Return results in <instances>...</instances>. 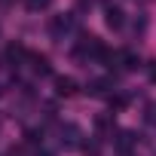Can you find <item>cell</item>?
I'll list each match as a JSON object with an SVG mask.
<instances>
[{"mask_svg":"<svg viewBox=\"0 0 156 156\" xmlns=\"http://www.w3.org/2000/svg\"><path fill=\"white\" fill-rule=\"evenodd\" d=\"M138 144V138L132 135V132H116V138H113V147L122 153V156H129V150Z\"/></svg>","mask_w":156,"mask_h":156,"instance_id":"3","label":"cell"},{"mask_svg":"<svg viewBox=\"0 0 156 156\" xmlns=\"http://www.w3.org/2000/svg\"><path fill=\"white\" fill-rule=\"evenodd\" d=\"M110 126H113V119H110V116H98V119H95V129H98V132H107Z\"/></svg>","mask_w":156,"mask_h":156,"instance_id":"11","label":"cell"},{"mask_svg":"<svg viewBox=\"0 0 156 156\" xmlns=\"http://www.w3.org/2000/svg\"><path fill=\"white\" fill-rule=\"evenodd\" d=\"M73 12H61V16H52L49 19V34L55 37V40H64L70 31H73Z\"/></svg>","mask_w":156,"mask_h":156,"instance_id":"1","label":"cell"},{"mask_svg":"<svg viewBox=\"0 0 156 156\" xmlns=\"http://www.w3.org/2000/svg\"><path fill=\"white\" fill-rule=\"evenodd\" d=\"M55 92L67 98V95H73V92H76V83L70 80V76H55Z\"/></svg>","mask_w":156,"mask_h":156,"instance_id":"5","label":"cell"},{"mask_svg":"<svg viewBox=\"0 0 156 156\" xmlns=\"http://www.w3.org/2000/svg\"><path fill=\"white\" fill-rule=\"evenodd\" d=\"M31 64H34V73H40V76H49L52 73V67H49V61L43 55H31Z\"/></svg>","mask_w":156,"mask_h":156,"instance_id":"6","label":"cell"},{"mask_svg":"<svg viewBox=\"0 0 156 156\" xmlns=\"http://www.w3.org/2000/svg\"><path fill=\"white\" fill-rule=\"evenodd\" d=\"M25 55H28V52H25V46H19V43H12V46L6 49V58H9L12 64H19V61H22Z\"/></svg>","mask_w":156,"mask_h":156,"instance_id":"8","label":"cell"},{"mask_svg":"<svg viewBox=\"0 0 156 156\" xmlns=\"http://www.w3.org/2000/svg\"><path fill=\"white\" fill-rule=\"evenodd\" d=\"M98 153H101V147H98L95 141H86V144H83V156H98Z\"/></svg>","mask_w":156,"mask_h":156,"instance_id":"10","label":"cell"},{"mask_svg":"<svg viewBox=\"0 0 156 156\" xmlns=\"http://www.w3.org/2000/svg\"><path fill=\"white\" fill-rule=\"evenodd\" d=\"M104 22H107V28H113V31H119V28L126 25V16H122V9H116V6H110V9H107V16H104Z\"/></svg>","mask_w":156,"mask_h":156,"instance_id":"4","label":"cell"},{"mask_svg":"<svg viewBox=\"0 0 156 156\" xmlns=\"http://www.w3.org/2000/svg\"><path fill=\"white\" fill-rule=\"evenodd\" d=\"M147 122H153V126H156V104H150V107H147Z\"/></svg>","mask_w":156,"mask_h":156,"instance_id":"13","label":"cell"},{"mask_svg":"<svg viewBox=\"0 0 156 156\" xmlns=\"http://www.w3.org/2000/svg\"><path fill=\"white\" fill-rule=\"evenodd\" d=\"M141 3H150V0H141Z\"/></svg>","mask_w":156,"mask_h":156,"instance_id":"14","label":"cell"},{"mask_svg":"<svg viewBox=\"0 0 156 156\" xmlns=\"http://www.w3.org/2000/svg\"><path fill=\"white\" fill-rule=\"evenodd\" d=\"M147 76H150V83H156V58L147 61Z\"/></svg>","mask_w":156,"mask_h":156,"instance_id":"12","label":"cell"},{"mask_svg":"<svg viewBox=\"0 0 156 156\" xmlns=\"http://www.w3.org/2000/svg\"><path fill=\"white\" fill-rule=\"evenodd\" d=\"M52 3V0H25V6L31 9V12H40V9H46Z\"/></svg>","mask_w":156,"mask_h":156,"instance_id":"9","label":"cell"},{"mask_svg":"<svg viewBox=\"0 0 156 156\" xmlns=\"http://www.w3.org/2000/svg\"><path fill=\"white\" fill-rule=\"evenodd\" d=\"M80 138H83L80 126H73V122L61 126V147H67V150H73V147H83V144H80Z\"/></svg>","mask_w":156,"mask_h":156,"instance_id":"2","label":"cell"},{"mask_svg":"<svg viewBox=\"0 0 156 156\" xmlns=\"http://www.w3.org/2000/svg\"><path fill=\"white\" fill-rule=\"evenodd\" d=\"M107 89H110V80H92L89 83V95H95V98H101V95H107Z\"/></svg>","mask_w":156,"mask_h":156,"instance_id":"7","label":"cell"}]
</instances>
